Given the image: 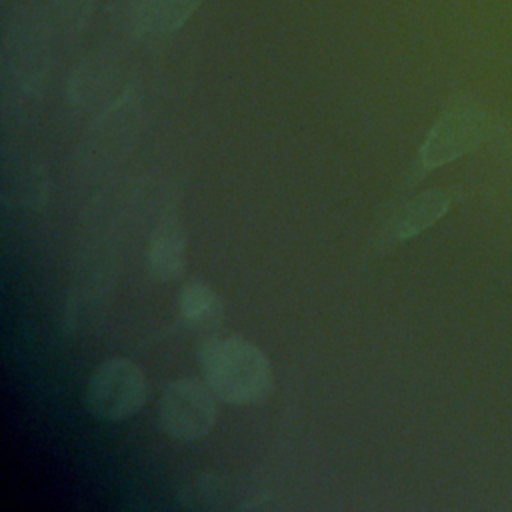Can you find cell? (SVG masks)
<instances>
[{
    "label": "cell",
    "instance_id": "obj_1",
    "mask_svg": "<svg viewBox=\"0 0 512 512\" xmlns=\"http://www.w3.org/2000/svg\"><path fill=\"white\" fill-rule=\"evenodd\" d=\"M198 360L206 384L228 404H258L274 388L268 356L242 336H206L198 346Z\"/></svg>",
    "mask_w": 512,
    "mask_h": 512
},
{
    "label": "cell",
    "instance_id": "obj_2",
    "mask_svg": "<svg viewBox=\"0 0 512 512\" xmlns=\"http://www.w3.org/2000/svg\"><path fill=\"white\" fill-rule=\"evenodd\" d=\"M146 378L138 364L128 358L100 362L86 384L88 410L108 422L134 416L146 402Z\"/></svg>",
    "mask_w": 512,
    "mask_h": 512
},
{
    "label": "cell",
    "instance_id": "obj_3",
    "mask_svg": "<svg viewBox=\"0 0 512 512\" xmlns=\"http://www.w3.org/2000/svg\"><path fill=\"white\" fill-rule=\"evenodd\" d=\"M216 398L206 380L178 378L162 390L158 424L178 442L200 440L216 422Z\"/></svg>",
    "mask_w": 512,
    "mask_h": 512
},
{
    "label": "cell",
    "instance_id": "obj_4",
    "mask_svg": "<svg viewBox=\"0 0 512 512\" xmlns=\"http://www.w3.org/2000/svg\"><path fill=\"white\" fill-rule=\"evenodd\" d=\"M488 128L486 112L472 100H456L450 104L430 128L420 160L424 168H438L466 154L484 138Z\"/></svg>",
    "mask_w": 512,
    "mask_h": 512
},
{
    "label": "cell",
    "instance_id": "obj_5",
    "mask_svg": "<svg viewBox=\"0 0 512 512\" xmlns=\"http://www.w3.org/2000/svg\"><path fill=\"white\" fill-rule=\"evenodd\" d=\"M268 496V490L256 482L216 472L190 474L174 490V498L182 508L198 512L250 510L260 506Z\"/></svg>",
    "mask_w": 512,
    "mask_h": 512
},
{
    "label": "cell",
    "instance_id": "obj_6",
    "mask_svg": "<svg viewBox=\"0 0 512 512\" xmlns=\"http://www.w3.org/2000/svg\"><path fill=\"white\" fill-rule=\"evenodd\" d=\"M202 0H130V28L140 40H158L180 26L196 12Z\"/></svg>",
    "mask_w": 512,
    "mask_h": 512
},
{
    "label": "cell",
    "instance_id": "obj_7",
    "mask_svg": "<svg viewBox=\"0 0 512 512\" xmlns=\"http://www.w3.org/2000/svg\"><path fill=\"white\" fill-rule=\"evenodd\" d=\"M186 268V236L174 216H166L154 228L148 242V270L156 280L178 278Z\"/></svg>",
    "mask_w": 512,
    "mask_h": 512
},
{
    "label": "cell",
    "instance_id": "obj_8",
    "mask_svg": "<svg viewBox=\"0 0 512 512\" xmlns=\"http://www.w3.org/2000/svg\"><path fill=\"white\" fill-rule=\"evenodd\" d=\"M178 316L194 330H212L224 320V298L208 284L194 280L178 294Z\"/></svg>",
    "mask_w": 512,
    "mask_h": 512
},
{
    "label": "cell",
    "instance_id": "obj_9",
    "mask_svg": "<svg viewBox=\"0 0 512 512\" xmlns=\"http://www.w3.org/2000/svg\"><path fill=\"white\" fill-rule=\"evenodd\" d=\"M452 204V196L446 190H426L412 198L394 218L392 234L398 240L412 238L432 226Z\"/></svg>",
    "mask_w": 512,
    "mask_h": 512
},
{
    "label": "cell",
    "instance_id": "obj_10",
    "mask_svg": "<svg viewBox=\"0 0 512 512\" xmlns=\"http://www.w3.org/2000/svg\"><path fill=\"white\" fill-rule=\"evenodd\" d=\"M114 78V66L110 60L96 58L88 62L72 80V100L78 104H90L96 98H102L104 90L110 86Z\"/></svg>",
    "mask_w": 512,
    "mask_h": 512
},
{
    "label": "cell",
    "instance_id": "obj_11",
    "mask_svg": "<svg viewBox=\"0 0 512 512\" xmlns=\"http://www.w3.org/2000/svg\"><path fill=\"white\" fill-rule=\"evenodd\" d=\"M52 6L62 26L78 32L90 20L94 0H52Z\"/></svg>",
    "mask_w": 512,
    "mask_h": 512
}]
</instances>
